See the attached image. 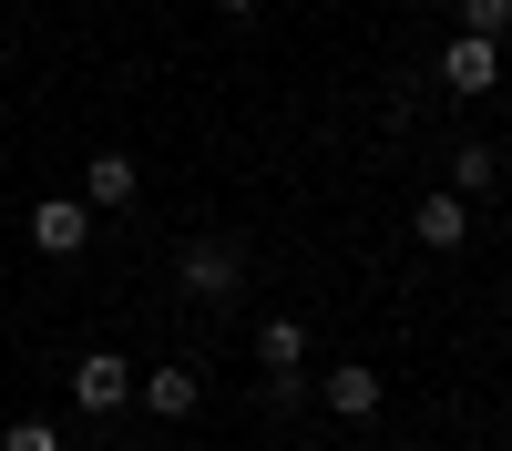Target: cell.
<instances>
[{
	"label": "cell",
	"instance_id": "obj_1",
	"mask_svg": "<svg viewBox=\"0 0 512 451\" xmlns=\"http://www.w3.org/2000/svg\"><path fill=\"white\" fill-rule=\"evenodd\" d=\"M175 287H185L195 308L246 298V246H236V236H195V246H175Z\"/></svg>",
	"mask_w": 512,
	"mask_h": 451
},
{
	"label": "cell",
	"instance_id": "obj_2",
	"mask_svg": "<svg viewBox=\"0 0 512 451\" xmlns=\"http://www.w3.org/2000/svg\"><path fill=\"white\" fill-rule=\"evenodd\" d=\"M441 82H451L461 103H492V93H502V41L451 31V41H441Z\"/></svg>",
	"mask_w": 512,
	"mask_h": 451
},
{
	"label": "cell",
	"instance_id": "obj_3",
	"mask_svg": "<svg viewBox=\"0 0 512 451\" xmlns=\"http://www.w3.org/2000/svg\"><path fill=\"white\" fill-rule=\"evenodd\" d=\"M134 400L154 410V421H195L205 410V369L195 359H154V369H134Z\"/></svg>",
	"mask_w": 512,
	"mask_h": 451
},
{
	"label": "cell",
	"instance_id": "obj_4",
	"mask_svg": "<svg viewBox=\"0 0 512 451\" xmlns=\"http://www.w3.org/2000/svg\"><path fill=\"white\" fill-rule=\"evenodd\" d=\"M93 226H103V216H93L82 195H41V205H31V246H41V257H62V267L93 246Z\"/></svg>",
	"mask_w": 512,
	"mask_h": 451
},
{
	"label": "cell",
	"instance_id": "obj_5",
	"mask_svg": "<svg viewBox=\"0 0 512 451\" xmlns=\"http://www.w3.org/2000/svg\"><path fill=\"white\" fill-rule=\"evenodd\" d=\"M410 236L431 246V257H461V246H472V195H451V185H431L410 205Z\"/></svg>",
	"mask_w": 512,
	"mask_h": 451
},
{
	"label": "cell",
	"instance_id": "obj_6",
	"mask_svg": "<svg viewBox=\"0 0 512 451\" xmlns=\"http://www.w3.org/2000/svg\"><path fill=\"white\" fill-rule=\"evenodd\" d=\"M72 400L93 410V421L123 410V400H134V359H123V349H82V359H72Z\"/></svg>",
	"mask_w": 512,
	"mask_h": 451
},
{
	"label": "cell",
	"instance_id": "obj_7",
	"mask_svg": "<svg viewBox=\"0 0 512 451\" xmlns=\"http://www.w3.org/2000/svg\"><path fill=\"white\" fill-rule=\"evenodd\" d=\"M318 400H328V421H379V400H390V380H379L369 359H338L328 380H318Z\"/></svg>",
	"mask_w": 512,
	"mask_h": 451
},
{
	"label": "cell",
	"instance_id": "obj_8",
	"mask_svg": "<svg viewBox=\"0 0 512 451\" xmlns=\"http://www.w3.org/2000/svg\"><path fill=\"white\" fill-rule=\"evenodd\" d=\"M72 195L93 205V216H123V205L144 195V164H134V154H93V164H82V185H72Z\"/></svg>",
	"mask_w": 512,
	"mask_h": 451
},
{
	"label": "cell",
	"instance_id": "obj_9",
	"mask_svg": "<svg viewBox=\"0 0 512 451\" xmlns=\"http://www.w3.org/2000/svg\"><path fill=\"white\" fill-rule=\"evenodd\" d=\"M256 369H308V318H256Z\"/></svg>",
	"mask_w": 512,
	"mask_h": 451
},
{
	"label": "cell",
	"instance_id": "obj_10",
	"mask_svg": "<svg viewBox=\"0 0 512 451\" xmlns=\"http://www.w3.org/2000/svg\"><path fill=\"white\" fill-rule=\"evenodd\" d=\"M482 185H502V154H492V144L472 134V144L451 154V195H482Z\"/></svg>",
	"mask_w": 512,
	"mask_h": 451
},
{
	"label": "cell",
	"instance_id": "obj_11",
	"mask_svg": "<svg viewBox=\"0 0 512 451\" xmlns=\"http://www.w3.org/2000/svg\"><path fill=\"white\" fill-rule=\"evenodd\" d=\"M256 400H267L277 421H287V410H308V369H267V390H256Z\"/></svg>",
	"mask_w": 512,
	"mask_h": 451
},
{
	"label": "cell",
	"instance_id": "obj_12",
	"mask_svg": "<svg viewBox=\"0 0 512 451\" xmlns=\"http://www.w3.org/2000/svg\"><path fill=\"white\" fill-rule=\"evenodd\" d=\"M0 451H62V421H0Z\"/></svg>",
	"mask_w": 512,
	"mask_h": 451
},
{
	"label": "cell",
	"instance_id": "obj_13",
	"mask_svg": "<svg viewBox=\"0 0 512 451\" xmlns=\"http://www.w3.org/2000/svg\"><path fill=\"white\" fill-rule=\"evenodd\" d=\"M461 31H482V41H502V31H512V0H461Z\"/></svg>",
	"mask_w": 512,
	"mask_h": 451
},
{
	"label": "cell",
	"instance_id": "obj_14",
	"mask_svg": "<svg viewBox=\"0 0 512 451\" xmlns=\"http://www.w3.org/2000/svg\"><path fill=\"white\" fill-rule=\"evenodd\" d=\"M216 11H226V21H256V0H216Z\"/></svg>",
	"mask_w": 512,
	"mask_h": 451
}]
</instances>
